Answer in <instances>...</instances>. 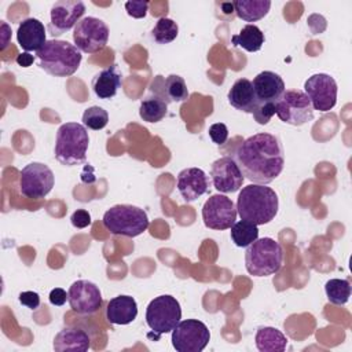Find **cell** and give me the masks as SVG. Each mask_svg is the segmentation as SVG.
<instances>
[{
	"instance_id": "1",
	"label": "cell",
	"mask_w": 352,
	"mask_h": 352,
	"mask_svg": "<svg viewBox=\"0 0 352 352\" xmlns=\"http://www.w3.org/2000/svg\"><path fill=\"white\" fill-rule=\"evenodd\" d=\"M232 158L245 179L256 184H268L283 170L285 150L278 136L261 132L241 142Z\"/></svg>"
},
{
	"instance_id": "2",
	"label": "cell",
	"mask_w": 352,
	"mask_h": 352,
	"mask_svg": "<svg viewBox=\"0 0 352 352\" xmlns=\"http://www.w3.org/2000/svg\"><path fill=\"white\" fill-rule=\"evenodd\" d=\"M235 206L241 220L250 221L256 226H264L276 216L279 201L276 192L271 187L253 183L242 187Z\"/></svg>"
},
{
	"instance_id": "3",
	"label": "cell",
	"mask_w": 352,
	"mask_h": 352,
	"mask_svg": "<svg viewBox=\"0 0 352 352\" xmlns=\"http://www.w3.org/2000/svg\"><path fill=\"white\" fill-rule=\"evenodd\" d=\"M37 65L45 73L55 77H69L80 67L81 51L66 40H47L36 52Z\"/></svg>"
},
{
	"instance_id": "4",
	"label": "cell",
	"mask_w": 352,
	"mask_h": 352,
	"mask_svg": "<svg viewBox=\"0 0 352 352\" xmlns=\"http://www.w3.org/2000/svg\"><path fill=\"white\" fill-rule=\"evenodd\" d=\"M88 143L89 136L82 124H62L56 131L55 158L65 166L81 165L87 160Z\"/></svg>"
},
{
	"instance_id": "5",
	"label": "cell",
	"mask_w": 352,
	"mask_h": 352,
	"mask_svg": "<svg viewBox=\"0 0 352 352\" xmlns=\"http://www.w3.org/2000/svg\"><path fill=\"white\" fill-rule=\"evenodd\" d=\"M283 263V249L270 236L257 238L246 248L245 265L253 276H270L276 274Z\"/></svg>"
},
{
	"instance_id": "6",
	"label": "cell",
	"mask_w": 352,
	"mask_h": 352,
	"mask_svg": "<svg viewBox=\"0 0 352 352\" xmlns=\"http://www.w3.org/2000/svg\"><path fill=\"white\" fill-rule=\"evenodd\" d=\"M103 226L114 235L135 238L148 228V216L139 206L118 204L107 209L103 214Z\"/></svg>"
},
{
	"instance_id": "7",
	"label": "cell",
	"mask_w": 352,
	"mask_h": 352,
	"mask_svg": "<svg viewBox=\"0 0 352 352\" xmlns=\"http://www.w3.org/2000/svg\"><path fill=\"white\" fill-rule=\"evenodd\" d=\"M182 319V308L179 301L169 294H162L153 298L146 309V323L157 334L172 331Z\"/></svg>"
},
{
	"instance_id": "8",
	"label": "cell",
	"mask_w": 352,
	"mask_h": 352,
	"mask_svg": "<svg viewBox=\"0 0 352 352\" xmlns=\"http://www.w3.org/2000/svg\"><path fill=\"white\" fill-rule=\"evenodd\" d=\"M275 114L282 122L300 126L314 118V107L304 91L285 89L275 103Z\"/></svg>"
},
{
	"instance_id": "9",
	"label": "cell",
	"mask_w": 352,
	"mask_h": 352,
	"mask_svg": "<svg viewBox=\"0 0 352 352\" xmlns=\"http://www.w3.org/2000/svg\"><path fill=\"white\" fill-rule=\"evenodd\" d=\"M55 183L54 172L43 162H30L19 173L21 194L30 199H43Z\"/></svg>"
},
{
	"instance_id": "10",
	"label": "cell",
	"mask_w": 352,
	"mask_h": 352,
	"mask_svg": "<svg viewBox=\"0 0 352 352\" xmlns=\"http://www.w3.org/2000/svg\"><path fill=\"white\" fill-rule=\"evenodd\" d=\"M109 26L96 16H84L74 26V45L85 54H95L103 50L109 41Z\"/></svg>"
},
{
	"instance_id": "11",
	"label": "cell",
	"mask_w": 352,
	"mask_h": 352,
	"mask_svg": "<svg viewBox=\"0 0 352 352\" xmlns=\"http://www.w3.org/2000/svg\"><path fill=\"white\" fill-rule=\"evenodd\" d=\"M210 341V331L198 319H186L172 330V345L177 352H201Z\"/></svg>"
},
{
	"instance_id": "12",
	"label": "cell",
	"mask_w": 352,
	"mask_h": 352,
	"mask_svg": "<svg viewBox=\"0 0 352 352\" xmlns=\"http://www.w3.org/2000/svg\"><path fill=\"white\" fill-rule=\"evenodd\" d=\"M304 92L311 100L314 110L324 113L336 106L338 87L330 74L316 73L304 82Z\"/></svg>"
},
{
	"instance_id": "13",
	"label": "cell",
	"mask_w": 352,
	"mask_h": 352,
	"mask_svg": "<svg viewBox=\"0 0 352 352\" xmlns=\"http://www.w3.org/2000/svg\"><path fill=\"white\" fill-rule=\"evenodd\" d=\"M204 224L210 230H227L236 220V206L223 194H214L202 206Z\"/></svg>"
},
{
	"instance_id": "14",
	"label": "cell",
	"mask_w": 352,
	"mask_h": 352,
	"mask_svg": "<svg viewBox=\"0 0 352 352\" xmlns=\"http://www.w3.org/2000/svg\"><path fill=\"white\" fill-rule=\"evenodd\" d=\"M85 12V4L80 0H60L51 7L48 33L54 37L69 32Z\"/></svg>"
},
{
	"instance_id": "15",
	"label": "cell",
	"mask_w": 352,
	"mask_h": 352,
	"mask_svg": "<svg viewBox=\"0 0 352 352\" xmlns=\"http://www.w3.org/2000/svg\"><path fill=\"white\" fill-rule=\"evenodd\" d=\"M69 304L72 311L78 315H91L95 314L103 304L102 293L99 287L85 279L76 280L69 287Z\"/></svg>"
},
{
	"instance_id": "16",
	"label": "cell",
	"mask_w": 352,
	"mask_h": 352,
	"mask_svg": "<svg viewBox=\"0 0 352 352\" xmlns=\"http://www.w3.org/2000/svg\"><path fill=\"white\" fill-rule=\"evenodd\" d=\"M243 180L241 169L230 155L220 157L210 166V183L219 192H235L242 187Z\"/></svg>"
},
{
	"instance_id": "17",
	"label": "cell",
	"mask_w": 352,
	"mask_h": 352,
	"mask_svg": "<svg viewBox=\"0 0 352 352\" xmlns=\"http://www.w3.org/2000/svg\"><path fill=\"white\" fill-rule=\"evenodd\" d=\"M210 186L209 176L201 168H186L179 172L176 187L186 202H192L204 195Z\"/></svg>"
},
{
	"instance_id": "18",
	"label": "cell",
	"mask_w": 352,
	"mask_h": 352,
	"mask_svg": "<svg viewBox=\"0 0 352 352\" xmlns=\"http://www.w3.org/2000/svg\"><path fill=\"white\" fill-rule=\"evenodd\" d=\"M252 85L258 103H276L286 89L282 77L270 70L258 73L253 78Z\"/></svg>"
},
{
	"instance_id": "19",
	"label": "cell",
	"mask_w": 352,
	"mask_h": 352,
	"mask_svg": "<svg viewBox=\"0 0 352 352\" xmlns=\"http://www.w3.org/2000/svg\"><path fill=\"white\" fill-rule=\"evenodd\" d=\"M16 40L19 47L25 52L38 51L45 43V29L44 25L36 18L23 19L16 29Z\"/></svg>"
},
{
	"instance_id": "20",
	"label": "cell",
	"mask_w": 352,
	"mask_h": 352,
	"mask_svg": "<svg viewBox=\"0 0 352 352\" xmlns=\"http://www.w3.org/2000/svg\"><path fill=\"white\" fill-rule=\"evenodd\" d=\"M138 316V304L131 296H117L107 302L106 319L111 324H129Z\"/></svg>"
},
{
	"instance_id": "21",
	"label": "cell",
	"mask_w": 352,
	"mask_h": 352,
	"mask_svg": "<svg viewBox=\"0 0 352 352\" xmlns=\"http://www.w3.org/2000/svg\"><path fill=\"white\" fill-rule=\"evenodd\" d=\"M227 99L234 109L249 114H252L258 104L252 81L248 78H238L230 88Z\"/></svg>"
},
{
	"instance_id": "22",
	"label": "cell",
	"mask_w": 352,
	"mask_h": 352,
	"mask_svg": "<svg viewBox=\"0 0 352 352\" xmlns=\"http://www.w3.org/2000/svg\"><path fill=\"white\" fill-rule=\"evenodd\" d=\"M52 346L56 352H85L91 346V338L88 333L80 327H65L55 336Z\"/></svg>"
},
{
	"instance_id": "23",
	"label": "cell",
	"mask_w": 352,
	"mask_h": 352,
	"mask_svg": "<svg viewBox=\"0 0 352 352\" xmlns=\"http://www.w3.org/2000/svg\"><path fill=\"white\" fill-rule=\"evenodd\" d=\"M121 72L117 65H111L92 78V91L99 99H111L121 87Z\"/></svg>"
},
{
	"instance_id": "24",
	"label": "cell",
	"mask_w": 352,
	"mask_h": 352,
	"mask_svg": "<svg viewBox=\"0 0 352 352\" xmlns=\"http://www.w3.org/2000/svg\"><path fill=\"white\" fill-rule=\"evenodd\" d=\"M254 342L260 352H283L287 346L286 336L271 326L258 327L254 336Z\"/></svg>"
},
{
	"instance_id": "25",
	"label": "cell",
	"mask_w": 352,
	"mask_h": 352,
	"mask_svg": "<svg viewBox=\"0 0 352 352\" xmlns=\"http://www.w3.org/2000/svg\"><path fill=\"white\" fill-rule=\"evenodd\" d=\"M232 6L238 18L246 22H256L268 14L271 8V1L270 0H236V1H232Z\"/></svg>"
},
{
	"instance_id": "26",
	"label": "cell",
	"mask_w": 352,
	"mask_h": 352,
	"mask_svg": "<svg viewBox=\"0 0 352 352\" xmlns=\"http://www.w3.org/2000/svg\"><path fill=\"white\" fill-rule=\"evenodd\" d=\"M231 43L235 47H241L248 52H256L261 50L264 44V33L256 25H245L238 34L231 37Z\"/></svg>"
},
{
	"instance_id": "27",
	"label": "cell",
	"mask_w": 352,
	"mask_h": 352,
	"mask_svg": "<svg viewBox=\"0 0 352 352\" xmlns=\"http://www.w3.org/2000/svg\"><path fill=\"white\" fill-rule=\"evenodd\" d=\"M168 114V103L162 96L154 94L142 100L139 107V116L143 121L158 122Z\"/></svg>"
},
{
	"instance_id": "28",
	"label": "cell",
	"mask_w": 352,
	"mask_h": 352,
	"mask_svg": "<svg viewBox=\"0 0 352 352\" xmlns=\"http://www.w3.org/2000/svg\"><path fill=\"white\" fill-rule=\"evenodd\" d=\"M165 99L166 103L172 102H184L188 98V89L186 81L179 74L168 76L162 82V91L158 94Z\"/></svg>"
},
{
	"instance_id": "29",
	"label": "cell",
	"mask_w": 352,
	"mask_h": 352,
	"mask_svg": "<svg viewBox=\"0 0 352 352\" xmlns=\"http://www.w3.org/2000/svg\"><path fill=\"white\" fill-rule=\"evenodd\" d=\"M230 230H231L230 231L231 241L238 248H248L250 243H253L258 238L257 226L246 220L235 221Z\"/></svg>"
},
{
	"instance_id": "30",
	"label": "cell",
	"mask_w": 352,
	"mask_h": 352,
	"mask_svg": "<svg viewBox=\"0 0 352 352\" xmlns=\"http://www.w3.org/2000/svg\"><path fill=\"white\" fill-rule=\"evenodd\" d=\"M327 300L334 305H344L351 297V285L346 279H329L324 285Z\"/></svg>"
},
{
	"instance_id": "31",
	"label": "cell",
	"mask_w": 352,
	"mask_h": 352,
	"mask_svg": "<svg viewBox=\"0 0 352 352\" xmlns=\"http://www.w3.org/2000/svg\"><path fill=\"white\" fill-rule=\"evenodd\" d=\"M177 34H179L177 23L173 19L165 18V16L160 18L151 30V37L158 44L172 43L177 37Z\"/></svg>"
},
{
	"instance_id": "32",
	"label": "cell",
	"mask_w": 352,
	"mask_h": 352,
	"mask_svg": "<svg viewBox=\"0 0 352 352\" xmlns=\"http://www.w3.org/2000/svg\"><path fill=\"white\" fill-rule=\"evenodd\" d=\"M109 122V114L103 107L91 106L82 113V125L92 131L103 129Z\"/></svg>"
},
{
	"instance_id": "33",
	"label": "cell",
	"mask_w": 352,
	"mask_h": 352,
	"mask_svg": "<svg viewBox=\"0 0 352 352\" xmlns=\"http://www.w3.org/2000/svg\"><path fill=\"white\" fill-rule=\"evenodd\" d=\"M252 114L257 121V124L265 125L270 122V120L275 114V103H258Z\"/></svg>"
},
{
	"instance_id": "34",
	"label": "cell",
	"mask_w": 352,
	"mask_h": 352,
	"mask_svg": "<svg viewBox=\"0 0 352 352\" xmlns=\"http://www.w3.org/2000/svg\"><path fill=\"white\" fill-rule=\"evenodd\" d=\"M125 10L129 16L132 18H144L148 11V1L143 0H135V1H126Z\"/></svg>"
},
{
	"instance_id": "35",
	"label": "cell",
	"mask_w": 352,
	"mask_h": 352,
	"mask_svg": "<svg viewBox=\"0 0 352 352\" xmlns=\"http://www.w3.org/2000/svg\"><path fill=\"white\" fill-rule=\"evenodd\" d=\"M209 136L213 143L216 144H224L228 139V128L223 122H216L209 126Z\"/></svg>"
},
{
	"instance_id": "36",
	"label": "cell",
	"mask_w": 352,
	"mask_h": 352,
	"mask_svg": "<svg viewBox=\"0 0 352 352\" xmlns=\"http://www.w3.org/2000/svg\"><path fill=\"white\" fill-rule=\"evenodd\" d=\"M70 221L73 224V227L76 228H85L91 224V214L88 210L85 209H77L76 212L72 213L70 216Z\"/></svg>"
},
{
	"instance_id": "37",
	"label": "cell",
	"mask_w": 352,
	"mask_h": 352,
	"mask_svg": "<svg viewBox=\"0 0 352 352\" xmlns=\"http://www.w3.org/2000/svg\"><path fill=\"white\" fill-rule=\"evenodd\" d=\"M19 302L25 307H28L29 309H37L40 305V296L36 292H22L18 297Z\"/></svg>"
},
{
	"instance_id": "38",
	"label": "cell",
	"mask_w": 352,
	"mask_h": 352,
	"mask_svg": "<svg viewBox=\"0 0 352 352\" xmlns=\"http://www.w3.org/2000/svg\"><path fill=\"white\" fill-rule=\"evenodd\" d=\"M50 302L55 307H60L63 305L66 301H69V293H66V290H63L62 287H55L50 292Z\"/></svg>"
},
{
	"instance_id": "39",
	"label": "cell",
	"mask_w": 352,
	"mask_h": 352,
	"mask_svg": "<svg viewBox=\"0 0 352 352\" xmlns=\"http://www.w3.org/2000/svg\"><path fill=\"white\" fill-rule=\"evenodd\" d=\"M16 63L22 67H29L33 63V56L29 52H22L16 56Z\"/></svg>"
},
{
	"instance_id": "40",
	"label": "cell",
	"mask_w": 352,
	"mask_h": 352,
	"mask_svg": "<svg viewBox=\"0 0 352 352\" xmlns=\"http://www.w3.org/2000/svg\"><path fill=\"white\" fill-rule=\"evenodd\" d=\"M10 34H11V30H10V28L7 26V23L6 22H1V51L8 45V37H10Z\"/></svg>"
}]
</instances>
